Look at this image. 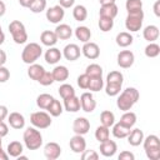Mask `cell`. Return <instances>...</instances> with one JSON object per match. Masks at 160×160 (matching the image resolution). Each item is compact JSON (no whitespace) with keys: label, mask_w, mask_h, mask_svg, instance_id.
Returning <instances> with one entry per match:
<instances>
[{"label":"cell","mask_w":160,"mask_h":160,"mask_svg":"<svg viewBox=\"0 0 160 160\" xmlns=\"http://www.w3.org/2000/svg\"><path fill=\"white\" fill-rule=\"evenodd\" d=\"M110 136V130L109 128L104 126V125H100L98 126V129L95 130V138L99 142H102V141H106Z\"/></svg>","instance_id":"34"},{"label":"cell","mask_w":160,"mask_h":160,"mask_svg":"<svg viewBox=\"0 0 160 160\" xmlns=\"http://www.w3.org/2000/svg\"><path fill=\"white\" fill-rule=\"evenodd\" d=\"M64 15H65V10L60 5H55L46 10V19H48V21H50L52 24L60 22L64 19Z\"/></svg>","instance_id":"7"},{"label":"cell","mask_w":160,"mask_h":160,"mask_svg":"<svg viewBox=\"0 0 160 160\" xmlns=\"http://www.w3.org/2000/svg\"><path fill=\"white\" fill-rule=\"evenodd\" d=\"M9 31L12 36V40L16 44H24L28 40V32L25 30V26L21 21L14 20L9 24Z\"/></svg>","instance_id":"4"},{"label":"cell","mask_w":160,"mask_h":160,"mask_svg":"<svg viewBox=\"0 0 160 160\" xmlns=\"http://www.w3.org/2000/svg\"><path fill=\"white\" fill-rule=\"evenodd\" d=\"M30 122L38 129H46L51 125V118L45 111H36L30 115Z\"/></svg>","instance_id":"6"},{"label":"cell","mask_w":160,"mask_h":160,"mask_svg":"<svg viewBox=\"0 0 160 160\" xmlns=\"http://www.w3.org/2000/svg\"><path fill=\"white\" fill-rule=\"evenodd\" d=\"M9 115V111H8V108L4 106V105H0V121H4L5 118Z\"/></svg>","instance_id":"53"},{"label":"cell","mask_w":160,"mask_h":160,"mask_svg":"<svg viewBox=\"0 0 160 160\" xmlns=\"http://www.w3.org/2000/svg\"><path fill=\"white\" fill-rule=\"evenodd\" d=\"M8 158H9L8 152H5V150H2V148L0 145V160H8Z\"/></svg>","instance_id":"55"},{"label":"cell","mask_w":160,"mask_h":160,"mask_svg":"<svg viewBox=\"0 0 160 160\" xmlns=\"http://www.w3.org/2000/svg\"><path fill=\"white\" fill-rule=\"evenodd\" d=\"M72 16L76 21H84L88 18V10L84 5H76L72 10Z\"/></svg>","instance_id":"33"},{"label":"cell","mask_w":160,"mask_h":160,"mask_svg":"<svg viewBox=\"0 0 160 160\" xmlns=\"http://www.w3.org/2000/svg\"><path fill=\"white\" fill-rule=\"evenodd\" d=\"M121 90V85L120 84H112V82H106L105 86V92L109 96H116L118 94H120Z\"/></svg>","instance_id":"45"},{"label":"cell","mask_w":160,"mask_h":160,"mask_svg":"<svg viewBox=\"0 0 160 160\" xmlns=\"http://www.w3.org/2000/svg\"><path fill=\"white\" fill-rule=\"evenodd\" d=\"M75 36L78 40H80L81 42H88L90 41V38H91V31L89 28L86 26H78L75 29Z\"/></svg>","instance_id":"26"},{"label":"cell","mask_w":160,"mask_h":160,"mask_svg":"<svg viewBox=\"0 0 160 160\" xmlns=\"http://www.w3.org/2000/svg\"><path fill=\"white\" fill-rule=\"evenodd\" d=\"M8 121L10 126L14 129H22L25 126V118L20 112H16V111L10 112V115H8Z\"/></svg>","instance_id":"16"},{"label":"cell","mask_w":160,"mask_h":160,"mask_svg":"<svg viewBox=\"0 0 160 160\" xmlns=\"http://www.w3.org/2000/svg\"><path fill=\"white\" fill-rule=\"evenodd\" d=\"M89 82H90V76L86 75V74H82L78 78V85H79L80 89H88Z\"/></svg>","instance_id":"48"},{"label":"cell","mask_w":160,"mask_h":160,"mask_svg":"<svg viewBox=\"0 0 160 160\" xmlns=\"http://www.w3.org/2000/svg\"><path fill=\"white\" fill-rule=\"evenodd\" d=\"M4 40H5V34H4V31H2V29L0 26V45L4 42Z\"/></svg>","instance_id":"60"},{"label":"cell","mask_w":160,"mask_h":160,"mask_svg":"<svg viewBox=\"0 0 160 160\" xmlns=\"http://www.w3.org/2000/svg\"><path fill=\"white\" fill-rule=\"evenodd\" d=\"M22 139H24L25 146L29 150H38L42 145V136L40 131L36 130L35 128H28L24 131Z\"/></svg>","instance_id":"2"},{"label":"cell","mask_w":160,"mask_h":160,"mask_svg":"<svg viewBox=\"0 0 160 160\" xmlns=\"http://www.w3.org/2000/svg\"><path fill=\"white\" fill-rule=\"evenodd\" d=\"M72 130L78 135H85L90 130V122L86 118H76L72 124Z\"/></svg>","instance_id":"11"},{"label":"cell","mask_w":160,"mask_h":160,"mask_svg":"<svg viewBox=\"0 0 160 160\" xmlns=\"http://www.w3.org/2000/svg\"><path fill=\"white\" fill-rule=\"evenodd\" d=\"M61 56H62V54H61V51H60L58 48H50V49L46 50V52H45V61H46L48 64L54 65V64H56L58 61H60Z\"/></svg>","instance_id":"22"},{"label":"cell","mask_w":160,"mask_h":160,"mask_svg":"<svg viewBox=\"0 0 160 160\" xmlns=\"http://www.w3.org/2000/svg\"><path fill=\"white\" fill-rule=\"evenodd\" d=\"M139 100V91L135 88H126L116 100V105L120 110L128 111Z\"/></svg>","instance_id":"1"},{"label":"cell","mask_w":160,"mask_h":160,"mask_svg":"<svg viewBox=\"0 0 160 160\" xmlns=\"http://www.w3.org/2000/svg\"><path fill=\"white\" fill-rule=\"evenodd\" d=\"M61 154V148L58 142H48L44 148V155L49 160H56Z\"/></svg>","instance_id":"12"},{"label":"cell","mask_w":160,"mask_h":160,"mask_svg":"<svg viewBox=\"0 0 160 160\" xmlns=\"http://www.w3.org/2000/svg\"><path fill=\"white\" fill-rule=\"evenodd\" d=\"M44 71H45V69L41 66V65H39V64H31L30 65V68L28 69V75H29V78L30 79H32V80H39L40 78H41V75L44 74Z\"/></svg>","instance_id":"29"},{"label":"cell","mask_w":160,"mask_h":160,"mask_svg":"<svg viewBox=\"0 0 160 160\" xmlns=\"http://www.w3.org/2000/svg\"><path fill=\"white\" fill-rule=\"evenodd\" d=\"M58 90H59V94L62 99H68V98L75 95V90L70 84H62V85H60V88Z\"/></svg>","instance_id":"39"},{"label":"cell","mask_w":160,"mask_h":160,"mask_svg":"<svg viewBox=\"0 0 160 160\" xmlns=\"http://www.w3.org/2000/svg\"><path fill=\"white\" fill-rule=\"evenodd\" d=\"M80 52H81V50H80V48H79L76 44H68V45L64 48V50H62L64 58H65L66 60H69V61H75V60H78V59L80 58Z\"/></svg>","instance_id":"13"},{"label":"cell","mask_w":160,"mask_h":160,"mask_svg":"<svg viewBox=\"0 0 160 160\" xmlns=\"http://www.w3.org/2000/svg\"><path fill=\"white\" fill-rule=\"evenodd\" d=\"M100 121H101V125L110 128L115 124V115L109 110H104L100 115Z\"/></svg>","instance_id":"32"},{"label":"cell","mask_w":160,"mask_h":160,"mask_svg":"<svg viewBox=\"0 0 160 160\" xmlns=\"http://www.w3.org/2000/svg\"><path fill=\"white\" fill-rule=\"evenodd\" d=\"M80 99V105H81V109L85 111V112H92L96 108V101L94 100V96L91 92H84L81 94V96L79 98Z\"/></svg>","instance_id":"8"},{"label":"cell","mask_w":160,"mask_h":160,"mask_svg":"<svg viewBox=\"0 0 160 160\" xmlns=\"http://www.w3.org/2000/svg\"><path fill=\"white\" fill-rule=\"evenodd\" d=\"M81 159L82 160H98L99 159V154L95 150H84L81 152Z\"/></svg>","instance_id":"47"},{"label":"cell","mask_w":160,"mask_h":160,"mask_svg":"<svg viewBox=\"0 0 160 160\" xmlns=\"http://www.w3.org/2000/svg\"><path fill=\"white\" fill-rule=\"evenodd\" d=\"M8 132H9L8 125H6L4 121H0V136H1V138H2V136H6Z\"/></svg>","instance_id":"52"},{"label":"cell","mask_w":160,"mask_h":160,"mask_svg":"<svg viewBox=\"0 0 160 160\" xmlns=\"http://www.w3.org/2000/svg\"><path fill=\"white\" fill-rule=\"evenodd\" d=\"M28 8L30 9V11H32L35 14L41 12L46 8V0H31Z\"/></svg>","instance_id":"36"},{"label":"cell","mask_w":160,"mask_h":160,"mask_svg":"<svg viewBox=\"0 0 160 160\" xmlns=\"http://www.w3.org/2000/svg\"><path fill=\"white\" fill-rule=\"evenodd\" d=\"M119 122L122 124L124 126H126L128 129H131L135 125V122H136V115H135V112L129 111V110L125 111L122 114V116L120 118V121Z\"/></svg>","instance_id":"25"},{"label":"cell","mask_w":160,"mask_h":160,"mask_svg":"<svg viewBox=\"0 0 160 160\" xmlns=\"http://www.w3.org/2000/svg\"><path fill=\"white\" fill-rule=\"evenodd\" d=\"M52 96L50 95V94H40L39 96H38V99H36V104H38V106L40 108V109H48V106L50 105V102L52 101Z\"/></svg>","instance_id":"38"},{"label":"cell","mask_w":160,"mask_h":160,"mask_svg":"<svg viewBox=\"0 0 160 160\" xmlns=\"http://www.w3.org/2000/svg\"><path fill=\"white\" fill-rule=\"evenodd\" d=\"M6 62V54L4 50H0V66H2Z\"/></svg>","instance_id":"54"},{"label":"cell","mask_w":160,"mask_h":160,"mask_svg":"<svg viewBox=\"0 0 160 160\" xmlns=\"http://www.w3.org/2000/svg\"><path fill=\"white\" fill-rule=\"evenodd\" d=\"M159 6H160V1L158 0L155 4H154V12L156 16H160V11H159Z\"/></svg>","instance_id":"56"},{"label":"cell","mask_w":160,"mask_h":160,"mask_svg":"<svg viewBox=\"0 0 160 160\" xmlns=\"http://www.w3.org/2000/svg\"><path fill=\"white\" fill-rule=\"evenodd\" d=\"M114 26V19H110V18H104V16H100L99 19V28L101 31L106 32V31H110Z\"/></svg>","instance_id":"40"},{"label":"cell","mask_w":160,"mask_h":160,"mask_svg":"<svg viewBox=\"0 0 160 160\" xmlns=\"http://www.w3.org/2000/svg\"><path fill=\"white\" fill-rule=\"evenodd\" d=\"M69 145H70V149L74 152H76V154H81L86 149V141H85V139L82 138V135H78V134H75L70 139Z\"/></svg>","instance_id":"14"},{"label":"cell","mask_w":160,"mask_h":160,"mask_svg":"<svg viewBox=\"0 0 160 160\" xmlns=\"http://www.w3.org/2000/svg\"><path fill=\"white\" fill-rule=\"evenodd\" d=\"M142 142H144V150L160 149V140L156 135H149L146 139L142 140Z\"/></svg>","instance_id":"31"},{"label":"cell","mask_w":160,"mask_h":160,"mask_svg":"<svg viewBox=\"0 0 160 160\" xmlns=\"http://www.w3.org/2000/svg\"><path fill=\"white\" fill-rule=\"evenodd\" d=\"M46 110L49 111V114H50L51 116H59V115H61V112H62V105L60 104L59 100L52 99V101L50 102V105L48 106Z\"/></svg>","instance_id":"35"},{"label":"cell","mask_w":160,"mask_h":160,"mask_svg":"<svg viewBox=\"0 0 160 160\" xmlns=\"http://www.w3.org/2000/svg\"><path fill=\"white\" fill-rule=\"evenodd\" d=\"M52 78H54V81H59V82H62L65 80H68L69 78V70L66 66L64 65H60V66H56L52 71Z\"/></svg>","instance_id":"23"},{"label":"cell","mask_w":160,"mask_h":160,"mask_svg":"<svg viewBox=\"0 0 160 160\" xmlns=\"http://www.w3.org/2000/svg\"><path fill=\"white\" fill-rule=\"evenodd\" d=\"M54 32L56 34L58 39H60V40H68L72 35V29L68 24H60V25L56 26V29H55Z\"/></svg>","instance_id":"20"},{"label":"cell","mask_w":160,"mask_h":160,"mask_svg":"<svg viewBox=\"0 0 160 160\" xmlns=\"http://www.w3.org/2000/svg\"><path fill=\"white\" fill-rule=\"evenodd\" d=\"M0 145H1V136H0Z\"/></svg>","instance_id":"61"},{"label":"cell","mask_w":160,"mask_h":160,"mask_svg":"<svg viewBox=\"0 0 160 160\" xmlns=\"http://www.w3.org/2000/svg\"><path fill=\"white\" fill-rule=\"evenodd\" d=\"M5 11H6V6H5V4L0 0V16H2V15L5 14Z\"/></svg>","instance_id":"57"},{"label":"cell","mask_w":160,"mask_h":160,"mask_svg":"<svg viewBox=\"0 0 160 160\" xmlns=\"http://www.w3.org/2000/svg\"><path fill=\"white\" fill-rule=\"evenodd\" d=\"M58 40H59V39H58L56 34H55L54 31H50V30H45V31H42L41 35H40V41L42 42V45L49 46V48L54 46V45L58 42Z\"/></svg>","instance_id":"18"},{"label":"cell","mask_w":160,"mask_h":160,"mask_svg":"<svg viewBox=\"0 0 160 160\" xmlns=\"http://www.w3.org/2000/svg\"><path fill=\"white\" fill-rule=\"evenodd\" d=\"M8 155L11 156V158H18L22 154V144L20 141H11L9 145H8Z\"/></svg>","instance_id":"27"},{"label":"cell","mask_w":160,"mask_h":160,"mask_svg":"<svg viewBox=\"0 0 160 160\" xmlns=\"http://www.w3.org/2000/svg\"><path fill=\"white\" fill-rule=\"evenodd\" d=\"M125 8H126L128 12L142 10V1H141V0H126Z\"/></svg>","instance_id":"44"},{"label":"cell","mask_w":160,"mask_h":160,"mask_svg":"<svg viewBox=\"0 0 160 160\" xmlns=\"http://www.w3.org/2000/svg\"><path fill=\"white\" fill-rule=\"evenodd\" d=\"M132 40H134V38L130 35V32H126V31L119 32L116 35V44L120 48H126V46L131 45L132 44Z\"/></svg>","instance_id":"28"},{"label":"cell","mask_w":160,"mask_h":160,"mask_svg":"<svg viewBox=\"0 0 160 160\" xmlns=\"http://www.w3.org/2000/svg\"><path fill=\"white\" fill-rule=\"evenodd\" d=\"M64 108L66 111L69 112H76L80 110L81 105H80V99L76 98L75 95L74 96H70L68 99H64Z\"/></svg>","instance_id":"19"},{"label":"cell","mask_w":160,"mask_h":160,"mask_svg":"<svg viewBox=\"0 0 160 160\" xmlns=\"http://www.w3.org/2000/svg\"><path fill=\"white\" fill-rule=\"evenodd\" d=\"M119 12V9L116 6V4H108V5H101L100 8V16H104V18H110V19H114Z\"/></svg>","instance_id":"21"},{"label":"cell","mask_w":160,"mask_h":160,"mask_svg":"<svg viewBox=\"0 0 160 160\" xmlns=\"http://www.w3.org/2000/svg\"><path fill=\"white\" fill-rule=\"evenodd\" d=\"M9 78H10V71H9V69H6L4 65L0 66V82L8 81Z\"/></svg>","instance_id":"49"},{"label":"cell","mask_w":160,"mask_h":160,"mask_svg":"<svg viewBox=\"0 0 160 160\" xmlns=\"http://www.w3.org/2000/svg\"><path fill=\"white\" fill-rule=\"evenodd\" d=\"M30 1H31V0H19L20 5H21V6H24V8H28V6H29V4H30Z\"/></svg>","instance_id":"59"},{"label":"cell","mask_w":160,"mask_h":160,"mask_svg":"<svg viewBox=\"0 0 160 160\" xmlns=\"http://www.w3.org/2000/svg\"><path fill=\"white\" fill-rule=\"evenodd\" d=\"M41 52H42V49H41V46L39 44L30 42L24 48V50L21 52V60L25 64L31 65L41 56Z\"/></svg>","instance_id":"3"},{"label":"cell","mask_w":160,"mask_h":160,"mask_svg":"<svg viewBox=\"0 0 160 160\" xmlns=\"http://www.w3.org/2000/svg\"><path fill=\"white\" fill-rule=\"evenodd\" d=\"M116 0H99L100 5H108V4H115Z\"/></svg>","instance_id":"58"},{"label":"cell","mask_w":160,"mask_h":160,"mask_svg":"<svg viewBox=\"0 0 160 160\" xmlns=\"http://www.w3.org/2000/svg\"><path fill=\"white\" fill-rule=\"evenodd\" d=\"M126 138H128V142L131 146H139L144 140V132L140 129H132V130H130V132Z\"/></svg>","instance_id":"17"},{"label":"cell","mask_w":160,"mask_h":160,"mask_svg":"<svg viewBox=\"0 0 160 160\" xmlns=\"http://www.w3.org/2000/svg\"><path fill=\"white\" fill-rule=\"evenodd\" d=\"M142 20H144V11L142 10L128 12V16L125 19V26L130 31H139L141 29Z\"/></svg>","instance_id":"5"},{"label":"cell","mask_w":160,"mask_h":160,"mask_svg":"<svg viewBox=\"0 0 160 160\" xmlns=\"http://www.w3.org/2000/svg\"><path fill=\"white\" fill-rule=\"evenodd\" d=\"M129 132H130V129H128L126 126H124V125L120 124V122H116V124L112 125V135H114L115 138H118V139H124V138H126V136L129 135Z\"/></svg>","instance_id":"30"},{"label":"cell","mask_w":160,"mask_h":160,"mask_svg":"<svg viewBox=\"0 0 160 160\" xmlns=\"http://www.w3.org/2000/svg\"><path fill=\"white\" fill-rule=\"evenodd\" d=\"M74 2H75V0H59V5L61 8H64V9L71 8L74 5Z\"/></svg>","instance_id":"51"},{"label":"cell","mask_w":160,"mask_h":160,"mask_svg":"<svg viewBox=\"0 0 160 160\" xmlns=\"http://www.w3.org/2000/svg\"><path fill=\"white\" fill-rule=\"evenodd\" d=\"M38 81H39L41 85H44V86H49V85H51V84L54 82L52 74L49 72V71H44V74L41 75V78H40Z\"/></svg>","instance_id":"46"},{"label":"cell","mask_w":160,"mask_h":160,"mask_svg":"<svg viewBox=\"0 0 160 160\" xmlns=\"http://www.w3.org/2000/svg\"><path fill=\"white\" fill-rule=\"evenodd\" d=\"M135 56L130 50H122L118 54V65L122 69H128L134 64Z\"/></svg>","instance_id":"9"},{"label":"cell","mask_w":160,"mask_h":160,"mask_svg":"<svg viewBox=\"0 0 160 160\" xmlns=\"http://www.w3.org/2000/svg\"><path fill=\"white\" fill-rule=\"evenodd\" d=\"M116 150H118L116 142L112 141V140H110V139H108L106 141L100 142V152H101V155L105 156V158H111V156H114L115 152H116Z\"/></svg>","instance_id":"15"},{"label":"cell","mask_w":160,"mask_h":160,"mask_svg":"<svg viewBox=\"0 0 160 160\" xmlns=\"http://www.w3.org/2000/svg\"><path fill=\"white\" fill-rule=\"evenodd\" d=\"M81 51H82L84 56L88 58V59H90V60L98 59L99 55H100V48L98 46V44L91 42V41L84 42V46H82Z\"/></svg>","instance_id":"10"},{"label":"cell","mask_w":160,"mask_h":160,"mask_svg":"<svg viewBox=\"0 0 160 160\" xmlns=\"http://www.w3.org/2000/svg\"><path fill=\"white\" fill-rule=\"evenodd\" d=\"M160 54V46L155 42H150L145 48V55L148 58H156Z\"/></svg>","instance_id":"43"},{"label":"cell","mask_w":160,"mask_h":160,"mask_svg":"<svg viewBox=\"0 0 160 160\" xmlns=\"http://www.w3.org/2000/svg\"><path fill=\"white\" fill-rule=\"evenodd\" d=\"M104 86V80L102 76L99 78H90V82H89V90L90 91H100Z\"/></svg>","instance_id":"41"},{"label":"cell","mask_w":160,"mask_h":160,"mask_svg":"<svg viewBox=\"0 0 160 160\" xmlns=\"http://www.w3.org/2000/svg\"><path fill=\"white\" fill-rule=\"evenodd\" d=\"M85 74L89 75L90 78H99V76H102V68L98 64H90L86 70H85Z\"/></svg>","instance_id":"37"},{"label":"cell","mask_w":160,"mask_h":160,"mask_svg":"<svg viewBox=\"0 0 160 160\" xmlns=\"http://www.w3.org/2000/svg\"><path fill=\"white\" fill-rule=\"evenodd\" d=\"M142 36L149 42H154L159 38V28L155 25H148L142 31Z\"/></svg>","instance_id":"24"},{"label":"cell","mask_w":160,"mask_h":160,"mask_svg":"<svg viewBox=\"0 0 160 160\" xmlns=\"http://www.w3.org/2000/svg\"><path fill=\"white\" fill-rule=\"evenodd\" d=\"M124 76L120 71H110L106 76V82H112V84H120L122 85Z\"/></svg>","instance_id":"42"},{"label":"cell","mask_w":160,"mask_h":160,"mask_svg":"<svg viewBox=\"0 0 160 160\" xmlns=\"http://www.w3.org/2000/svg\"><path fill=\"white\" fill-rule=\"evenodd\" d=\"M134 159H135V156L130 151H122L119 155V160H134Z\"/></svg>","instance_id":"50"}]
</instances>
